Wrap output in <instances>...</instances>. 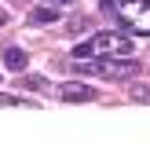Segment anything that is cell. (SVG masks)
Segmentation results:
<instances>
[{"mask_svg": "<svg viewBox=\"0 0 150 154\" xmlns=\"http://www.w3.org/2000/svg\"><path fill=\"white\" fill-rule=\"evenodd\" d=\"M103 11L124 33L150 37V0H103Z\"/></svg>", "mask_w": 150, "mask_h": 154, "instance_id": "cell-1", "label": "cell"}, {"mask_svg": "<svg viewBox=\"0 0 150 154\" xmlns=\"http://www.w3.org/2000/svg\"><path fill=\"white\" fill-rule=\"evenodd\" d=\"M73 70H77V73L106 77V81H124V77H136L139 73V63L128 59V55H103V59H77Z\"/></svg>", "mask_w": 150, "mask_h": 154, "instance_id": "cell-2", "label": "cell"}, {"mask_svg": "<svg viewBox=\"0 0 150 154\" xmlns=\"http://www.w3.org/2000/svg\"><path fill=\"white\" fill-rule=\"evenodd\" d=\"M103 55H132V37L110 29V33L88 37V41H81L73 48V59H103Z\"/></svg>", "mask_w": 150, "mask_h": 154, "instance_id": "cell-3", "label": "cell"}, {"mask_svg": "<svg viewBox=\"0 0 150 154\" xmlns=\"http://www.w3.org/2000/svg\"><path fill=\"white\" fill-rule=\"evenodd\" d=\"M59 99L62 103H95V88L81 85V81H66V85H59Z\"/></svg>", "mask_w": 150, "mask_h": 154, "instance_id": "cell-4", "label": "cell"}, {"mask_svg": "<svg viewBox=\"0 0 150 154\" xmlns=\"http://www.w3.org/2000/svg\"><path fill=\"white\" fill-rule=\"evenodd\" d=\"M4 63H8V70H22L26 66V51H18V48H4Z\"/></svg>", "mask_w": 150, "mask_h": 154, "instance_id": "cell-5", "label": "cell"}, {"mask_svg": "<svg viewBox=\"0 0 150 154\" xmlns=\"http://www.w3.org/2000/svg\"><path fill=\"white\" fill-rule=\"evenodd\" d=\"M55 18H59V8H40L29 15V26H44V22H55Z\"/></svg>", "mask_w": 150, "mask_h": 154, "instance_id": "cell-6", "label": "cell"}, {"mask_svg": "<svg viewBox=\"0 0 150 154\" xmlns=\"http://www.w3.org/2000/svg\"><path fill=\"white\" fill-rule=\"evenodd\" d=\"M0 106H33V103L18 99V95H0Z\"/></svg>", "mask_w": 150, "mask_h": 154, "instance_id": "cell-7", "label": "cell"}, {"mask_svg": "<svg viewBox=\"0 0 150 154\" xmlns=\"http://www.w3.org/2000/svg\"><path fill=\"white\" fill-rule=\"evenodd\" d=\"M44 4H51V8H62V4H73V0H44Z\"/></svg>", "mask_w": 150, "mask_h": 154, "instance_id": "cell-8", "label": "cell"}, {"mask_svg": "<svg viewBox=\"0 0 150 154\" xmlns=\"http://www.w3.org/2000/svg\"><path fill=\"white\" fill-rule=\"evenodd\" d=\"M4 22H8V8L0 4V26H4Z\"/></svg>", "mask_w": 150, "mask_h": 154, "instance_id": "cell-9", "label": "cell"}]
</instances>
